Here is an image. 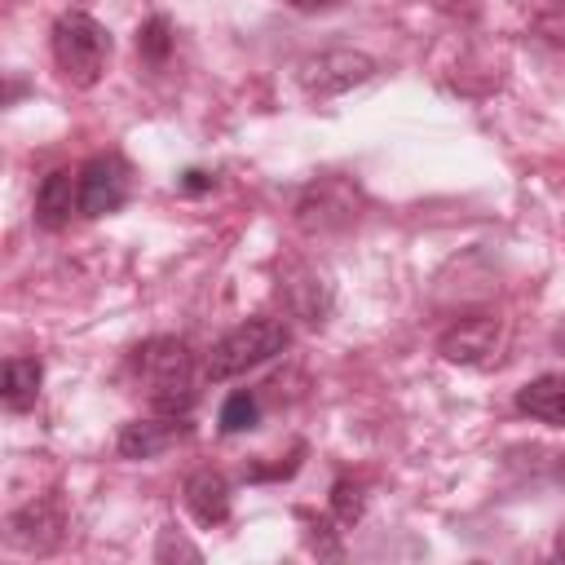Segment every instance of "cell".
<instances>
[{
	"label": "cell",
	"mask_w": 565,
	"mask_h": 565,
	"mask_svg": "<svg viewBox=\"0 0 565 565\" xmlns=\"http://www.w3.org/2000/svg\"><path fill=\"white\" fill-rule=\"evenodd\" d=\"M132 371L150 393L159 415H185L194 402V358L190 344L177 335H150L132 349Z\"/></svg>",
	"instance_id": "6da1fadb"
},
{
	"label": "cell",
	"mask_w": 565,
	"mask_h": 565,
	"mask_svg": "<svg viewBox=\"0 0 565 565\" xmlns=\"http://www.w3.org/2000/svg\"><path fill=\"white\" fill-rule=\"evenodd\" d=\"M49 44H53V62L62 71L66 84L75 88H93L102 75H106V62H110V31L88 18V13H62L49 31Z\"/></svg>",
	"instance_id": "7a4b0ae2"
},
{
	"label": "cell",
	"mask_w": 565,
	"mask_h": 565,
	"mask_svg": "<svg viewBox=\"0 0 565 565\" xmlns=\"http://www.w3.org/2000/svg\"><path fill=\"white\" fill-rule=\"evenodd\" d=\"M287 344H291L287 322H278V318H247V322H238L234 331H225L212 344L203 371H207V380H234V375H247V371L265 366Z\"/></svg>",
	"instance_id": "3957f363"
},
{
	"label": "cell",
	"mask_w": 565,
	"mask_h": 565,
	"mask_svg": "<svg viewBox=\"0 0 565 565\" xmlns=\"http://www.w3.org/2000/svg\"><path fill=\"white\" fill-rule=\"evenodd\" d=\"M362 212V190L349 177H318L296 199V225L305 234H335L349 230Z\"/></svg>",
	"instance_id": "277c9868"
},
{
	"label": "cell",
	"mask_w": 565,
	"mask_h": 565,
	"mask_svg": "<svg viewBox=\"0 0 565 565\" xmlns=\"http://www.w3.org/2000/svg\"><path fill=\"white\" fill-rule=\"evenodd\" d=\"M371 75H375V57H366L362 49H322L296 66V79L309 97H340L366 84Z\"/></svg>",
	"instance_id": "5b68a950"
},
{
	"label": "cell",
	"mask_w": 565,
	"mask_h": 565,
	"mask_svg": "<svg viewBox=\"0 0 565 565\" xmlns=\"http://www.w3.org/2000/svg\"><path fill=\"white\" fill-rule=\"evenodd\" d=\"M132 194V168L124 154H93L79 168V212L84 216H110Z\"/></svg>",
	"instance_id": "8992f818"
},
{
	"label": "cell",
	"mask_w": 565,
	"mask_h": 565,
	"mask_svg": "<svg viewBox=\"0 0 565 565\" xmlns=\"http://www.w3.org/2000/svg\"><path fill=\"white\" fill-rule=\"evenodd\" d=\"M499 335H503L499 318H490V313H468V318H459L455 327L441 331L437 353H441L446 362H455V366H486V362L494 358V349H499Z\"/></svg>",
	"instance_id": "52a82bcc"
},
{
	"label": "cell",
	"mask_w": 565,
	"mask_h": 565,
	"mask_svg": "<svg viewBox=\"0 0 565 565\" xmlns=\"http://www.w3.org/2000/svg\"><path fill=\"white\" fill-rule=\"evenodd\" d=\"M57 539H62V508L53 494L31 499L9 516V543L22 552H53Z\"/></svg>",
	"instance_id": "ba28073f"
},
{
	"label": "cell",
	"mask_w": 565,
	"mask_h": 565,
	"mask_svg": "<svg viewBox=\"0 0 565 565\" xmlns=\"http://www.w3.org/2000/svg\"><path fill=\"white\" fill-rule=\"evenodd\" d=\"M190 428H185V419L181 415H159V419H132V424H124L119 428V455L124 459H154V455H163L168 446H177L181 437H185Z\"/></svg>",
	"instance_id": "9c48e42d"
},
{
	"label": "cell",
	"mask_w": 565,
	"mask_h": 565,
	"mask_svg": "<svg viewBox=\"0 0 565 565\" xmlns=\"http://www.w3.org/2000/svg\"><path fill=\"white\" fill-rule=\"evenodd\" d=\"M71 212H79V172L71 168H53L40 190H35V225L44 230H62L71 221Z\"/></svg>",
	"instance_id": "30bf717a"
},
{
	"label": "cell",
	"mask_w": 565,
	"mask_h": 565,
	"mask_svg": "<svg viewBox=\"0 0 565 565\" xmlns=\"http://www.w3.org/2000/svg\"><path fill=\"white\" fill-rule=\"evenodd\" d=\"M185 508L203 525H221L230 516V481L216 468H199L185 477Z\"/></svg>",
	"instance_id": "8fae6325"
},
{
	"label": "cell",
	"mask_w": 565,
	"mask_h": 565,
	"mask_svg": "<svg viewBox=\"0 0 565 565\" xmlns=\"http://www.w3.org/2000/svg\"><path fill=\"white\" fill-rule=\"evenodd\" d=\"M516 411L539 419V424L565 428V375H539V380L521 384L516 388Z\"/></svg>",
	"instance_id": "7c38bea8"
},
{
	"label": "cell",
	"mask_w": 565,
	"mask_h": 565,
	"mask_svg": "<svg viewBox=\"0 0 565 565\" xmlns=\"http://www.w3.org/2000/svg\"><path fill=\"white\" fill-rule=\"evenodd\" d=\"M40 380H44L40 358H9L0 371V402L9 411H31L40 397Z\"/></svg>",
	"instance_id": "4fadbf2b"
},
{
	"label": "cell",
	"mask_w": 565,
	"mask_h": 565,
	"mask_svg": "<svg viewBox=\"0 0 565 565\" xmlns=\"http://www.w3.org/2000/svg\"><path fill=\"white\" fill-rule=\"evenodd\" d=\"M287 287V305L305 318V322H322V313H327V305H331V291H327V282L313 274V269H300V278H291V282H282Z\"/></svg>",
	"instance_id": "5bb4252c"
},
{
	"label": "cell",
	"mask_w": 565,
	"mask_h": 565,
	"mask_svg": "<svg viewBox=\"0 0 565 565\" xmlns=\"http://www.w3.org/2000/svg\"><path fill=\"white\" fill-rule=\"evenodd\" d=\"M256 419H260V402H256V393L238 388V393H230V397H225V406H221V433L256 428Z\"/></svg>",
	"instance_id": "9a60e30c"
},
{
	"label": "cell",
	"mask_w": 565,
	"mask_h": 565,
	"mask_svg": "<svg viewBox=\"0 0 565 565\" xmlns=\"http://www.w3.org/2000/svg\"><path fill=\"white\" fill-rule=\"evenodd\" d=\"M137 49H141L146 62H163V57L172 53V26H168L163 13H154V18L137 31Z\"/></svg>",
	"instance_id": "2e32d148"
},
{
	"label": "cell",
	"mask_w": 565,
	"mask_h": 565,
	"mask_svg": "<svg viewBox=\"0 0 565 565\" xmlns=\"http://www.w3.org/2000/svg\"><path fill=\"white\" fill-rule=\"evenodd\" d=\"M331 512H335L344 525H353V521L362 516V486L349 481V477H340V481L331 486Z\"/></svg>",
	"instance_id": "e0dca14e"
},
{
	"label": "cell",
	"mask_w": 565,
	"mask_h": 565,
	"mask_svg": "<svg viewBox=\"0 0 565 565\" xmlns=\"http://www.w3.org/2000/svg\"><path fill=\"white\" fill-rule=\"evenodd\" d=\"M185 194H203V190H212L216 185V177L212 172H203V168H190V172H181V181H177Z\"/></svg>",
	"instance_id": "ac0fdd59"
},
{
	"label": "cell",
	"mask_w": 565,
	"mask_h": 565,
	"mask_svg": "<svg viewBox=\"0 0 565 565\" xmlns=\"http://www.w3.org/2000/svg\"><path fill=\"white\" fill-rule=\"evenodd\" d=\"M172 552H177V556H190V561H199V547H190L185 539H177L172 530H163V543H159V561H168Z\"/></svg>",
	"instance_id": "d6986e66"
},
{
	"label": "cell",
	"mask_w": 565,
	"mask_h": 565,
	"mask_svg": "<svg viewBox=\"0 0 565 565\" xmlns=\"http://www.w3.org/2000/svg\"><path fill=\"white\" fill-rule=\"evenodd\" d=\"M291 9H300V13H327V9H335L340 0H287Z\"/></svg>",
	"instance_id": "ffe728a7"
},
{
	"label": "cell",
	"mask_w": 565,
	"mask_h": 565,
	"mask_svg": "<svg viewBox=\"0 0 565 565\" xmlns=\"http://www.w3.org/2000/svg\"><path fill=\"white\" fill-rule=\"evenodd\" d=\"M556 556H565V525L556 530Z\"/></svg>",
	"instance_id": "44dd1931"
},
{
	"label": "cell",
	"mask_w": 565,
	"mask_h": 565,
	"mask_svg": "<svg viewBox=\"0 0 565 565\" xmlns=\"http://www.w3.org/2000/svg\"><path fill=\"white\" fill-rule=\"evenodd\" d=\"M547 9H561L565 13V0H547Z\"/></svg>",
	"instance_id": "7402d4cb"
},
{
	"label": "cell",
	"mask_w": 565,
	"mask_h": 565,
	"mask_svg": "<svg viewBox=\"0 0 565 565\" xmlns=\"http://www.w3.org/2000/svg\"><path fill=\"white\" fill-rule=\"evenodd\" d=\"M556 344H561V349H565V327H561V331H556Z\"/></svg>",
	"instance_id": "603a6c76"
}]
</instances>
